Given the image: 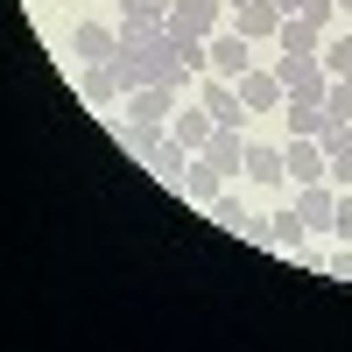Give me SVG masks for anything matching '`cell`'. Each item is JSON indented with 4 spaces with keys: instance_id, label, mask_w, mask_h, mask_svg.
I'll return each instance as SVG.
<instances>
[{
    "instance_id": "cell-9",
    "label": "cell",
    "mask_w": 352,
    "mask_h": 352,
    "mask_svg": "<svg viewBox=\"0 0 352 352\" xmlns=\"http://www.w3.org/2000/svg\"><path fill=\"white\" fill-rule=\"evenodd\" d=\"M169 113H176V85H134V92H127V120L169 127Z\"/></svg>"
},
{
    "instance_id": "cell-7",
    "label": "cell",
    "mask_w": 352,
    "mask_h": 352,
    "mask_svg": "<svg viewBox=\"0 0 352 352\" xmlns=\"http://www.w3.org/2000/svg\"><path fill=\"white\" fill-rule=\"evenodd\" d=\"M197 99L212 106V120H219V127H240V120H247V106H240V85H232V78H212V71H204Z\"/></svg>"
},
{
    "instance_id": "cell-21",
    "label": "cell",
    "mask_w": 352,
    "mask_h": 352,
    "mask_svg": "<svg viewBox=\"0 0 352 352\" xmlns=\"http://www.w3.org/2000/svg\"><path fill=\"white\" fill-rule=\"evenodd\" d=\"M324 71L331 78H352V21L338 28V36H324Z\"/></svg>"
},
{
    "instance_id": "cell-16",
    "label": "cell",
    "mask_w": 352,
    "mask_h": 352,
    "mask_svg": "<svg viewBox=\"0 0 352 352\" xmlns=\"http://www.w3.org/2000/svg\"><path fill=\"white\" fill-rule=\"evenodd\" d=\"M282 113H289V134H324V120H331L324 99H303V92H289Z\"/></svg>"
},
{
    "instance_id": "cell-13",
    "label": "cell",
    "mask_w": 352,
    "mask_h": 352,
    "mask_svg": "<svg viewBox=\"0 0 352 352\" xmlns=\"http://www.w3.org/2000/svg\"><path fill=\"white\" fill-rule=\"evenodd\" d=\"M78 99H85V106H113V99H127V92H120V78H113V64H85Z\"/></svg>"
},
{
    "instance_id": "cell-11",
    "label": "cell",
    "mask_w": 352,
    "mask_h": 352,
    "mask_svg": "<svg viewBox=\"0 0 352 352\" xmlns=\"http://www.w3.org/2000/svg\"><path fill=\"white\" fill-rule=\"evenodd\" d=\"M275 50H289V56H324V36L303 21V14H282V28H275Z\"/></svg>"
},
{
    "instance_id": "cell-18",
    "label": "cell",
    "mask_w": 352,
    "mask_h": 352,
    "mask_svg": "<svg viewBox=\"0 0 352 352\" xmlns=\"http://www.w3.org/2000/svg\"><path fill=\"white\" fill-rule=\"evenodd\" d=\"M331 204H338L331 184H303V190H296V219H303V226H331Z\"/></svg>"
},
{
    "instance_id": "cell-20",
    "label": "cell",
    "mask_w": 352,
    "mask_h": 352,
    "mask_svg": "<svg viewBox=\"0 0 352 352\" xmlns=\"http://www.w3.org/2000/svg\"><path fill=\"white\" fill-rule=\"evenodd\" d=\"M113 28H169V0H127V14Z\"/></svg>"
},
{
    "instance_id": "cell-29",
    "label": "cell",
    "mask_w": 352,
    "mask_h": 352,
    "mask_svg": "<svg viewBox=\"0 0 352 352\" xmlns=\"http://www.w3.org/2000/svg\"><path fill=\"white\" fill-rule=\"evenodd\" d=\"M226 8H240V0H226Z\"/></svg>"
},
{
    "instance_id": "cell-27",
    "label": "cell",
    "mask_w": 352,
    "mask_h": 352,
    "mask_svg": "<svg viewBox=\"0 0 352 352\" xmlns=\"http://www.w3.org/2000/svg\"><path fill=\"white\" fill-rule=\"evenodd\" d=\"M324 275H331V282H352V247H345V240H338V254H324Z\"/></svg>"
},
{
    "instance_id": "cell-25",
    "label": "cell",
    "mask_w": 352,
    "mask_h": 352,
    "mask_svg": "<svg viewBox=\"0 0 352 352\" xmlns=\"http://www.w3.org/2000/svg\"><path fill=\"white\" fill-rule=\"evenodd\" d=\"M324 184H331V190H352V148L324 155Z\"/></svg>"
},
{
    "instance_id": "cell-14",
    "label": "cell",
    "mask_w": 352,
    "mask_h": 352,
    "mask_svg": "<svg viewBox=\"0 0 352 352\" xmlns=\"http://www.w3.org/2000/svg\"><path fill=\"white\" fill-rule=\"evenodd\" d=\"M219 190H226V169H219V162H204V155H190V176H184V197H190V204H212Z\"/></svg>"
},
{
    "instance_id": "cell-28",
    "label": "cell",
    "mask_w": 352,
    "mask_h": 352,
    "mask_svg": "<svg viewBox=\"0 0 352 352\" xmlns=\"http://www.w3.org/2000/svg\"><path fill=\"white\" fill-rule=\"evenodd\" d=\"M338 14H345V21H352V0H338Z\"/></svg>"
},
{
    "instance_id": "cell-3",
    "label": "cell",
    "mask_w": 352,
    "mask_h": 352,
    "mask_svg": "<svg viewBox=\"0 0 352 352\" xmlns=\"http://www.w3.org/2000/svg\"><path fill=\"white\" fill-rule=\"evenodd\" d=\"M169 28H184V36H219L226 28V0H169Z\"/></svg>"
},
{
    "instance_id": "cell-4",
    "label": "cell",
    "mask_w": 352,
    "mask_h": 352,
    "mask_svg": "<svg viewBox=\"0 0 352 352\" xmlns=\"http://www.w3.org/2000/svg\"><path fill=\"white\" fill-rule=\"evenodd\" d=\"M113 50H120V28L113 21H78L71 28V56L78 64H113Z\"/></svg>"
},
{
    "instance_id": "cell-15",
    "label": "cell",
    "mask_w": 352,
    "mask_h": 352,
    "mask_svg": "<svg viewBox=\"0 0 352 352\" xmlns=\"http://www.w3.org/2000/svg\"><path fill=\"white\" fill-rule=\"evenodd\" d=\"M240 106H247V113H261V106H282V78H275V64L240 78Z\"/></svg>"
},
{
    "instance_id": "cell-12",
    "label": "cell",
    "mask_w": 352,
    "mask_h": 352,
    "mask_svg": "<svg viewBox=\"0 0 352 352\" xmlns=\"http://www.w3.org/2000/svg\"><path fill=\"white\" fill-rule=\"evenodd\" d=\"M162 141H169V127H155V120H120V148H127V162H148Z\"/></svg>"
},
{
    "instance_id": "cell-6",
    "label": "cell",
    "mask_w": 352,
    "mask_h": 352,
    "mask_svg": "<svg viewBox=\"0 0 352 352\" xmlns=\"http://www.w3.org/2000/svg\"><path fill=\"white\" fill-rule=\"evenodd\" d=\"M282 162H289V176H296V190L303 184H324V141H317V134H289Z\"/></svg>"
},
{
    "instance_id": "cell-22",
    "label": "cell",
    "mask_w": 352,
    "mask_h": 352,
    "mask_svg": "<svg viewBox=\"0 0 352 352\" xmlns=\"http://www.w3.org/2000/svg\"><path fill=\"white\" fill-rule=\"evenodd\" d=\"M303 232H310V226H303L296 212H275V254L296 261V254H303Z\"/></svg>"
},
{
    "instance_id": "cell-10",
    "label": "cell",
    "mask_w": 352,
    "mask_h": 352,
    "mask_svg": "<svg viewBox=\"0 0 352 352\" xmlns=\"http://www.w3.org/2000/svg\"><path fill=\"white\" fill-rule=\"evenodd\" d=\"M197 155H204V162H219L226 176H240V169H247V141H240V127H212V141H204Z\"/></svg>"
},
{
    "instance_id": "cell-5",
    "label": "cell",
    "mask_w": 352,
    "mask_h": 352,
    "mask_svg": "<svg viewBox=\"0 0 352 352\" xmlns=\"http://www.w3.org/2000/svg\"><path fill=\"white\" fill-rule=\"evenodd\" d=\"M212 127H219V120H212V106H204V99L169 113V141H176V148H190V155L204 148V141H212Z\"/></svg>"
},
{
    "instance_id": "cell-17",
    "label": "cell",
    "mask_w": 352,
    "mask_h": 352,
    "mask_svg": "<svg viewBox=\"0 0 352 352\" xmlns=\"http://www.w3.org/2000/svg\"><path fill=\"white\" fill-rule=\"evenodd\" d=\"M247 184H289L282 148H261V141H247Z\"/></svg>"
},
{
    "instance_id": "cell-8",
    "label": "cell",
    "mask_w": 352,
    "mask_h": 352,
    "mask_svg": "<svg viewBox=\"0 0 352 352\" xmlns=\"http://www.w3.org/2000/svg\"><path fill=\"white\" fill-rule=\"evenodd\" d=\"M232 28H240L247 43H275L282 8H275V0H240V8H232Z\"/></svg>"
},
{
    "instance_id": "cell-26",
    "label": "cell",
    "mask_w": 352,
    "mask_h": 352,
    "mask_svg": "<svg viewBox=\"0 0 352 352\" xmlns=\"http://www.w3.org/2000/svg\"><path fill=\"white\" fill-rule=\"evenodd\" d=\"M331 232L352 247V190H338V204H331Z\"/></svg>"
},
{
    "instance_id": "cell-2",
    "label": "cell",
    "mask_w": 352,
    "mask_h": 352,
    "mask_svg": "<svg viewBox=\"0 0 352 352\" xmlns=\"http://www.w3.org/2000/svg\"><path fill=\"white\" fill-rule=\"evenodd\" d=\"M275 78H282V99L289 92H303V99H324V85H331V71H324V56H275Z\"/></svg>"
},
{
    "instance_id": "cell-19",
    "label": "cell",
    "mask_w": 352,
    "mask_h": 352,
    "mask_svg": "<svg viewBox=\"0 0 352 352\" xmlns=\"http://www.w3.org/2000/svg\"><path fill=\"white\" fill-rule=\"evenodd\" d=\"M148 169L162 176V184H169V190H184V176H190V148H176V141H162V148L148 155Z\"/></svg>"
},
{
    "instance_id": "cell-23",
    "label": "cell",
    "mask_w": 352,
    "mask_h": 352,
    "mask_svg": "<svg viewBox=\"0 0 352 352\" xmlns=\"http://www.w3.org/2000/svg\"><path fill=\"white\" fill-rule=\"evenodd\" d=\"M204 212H212V219H219L226 232H247V219H254V212H240V197H226V190H219L212 204H204Z\"/></svg>"
},
{
    "instance_id": "cell-24",
    "label": "cell",
    "mask_w": 352,
    "mask_h": 352,
    "mask_svg": "<svg viewBox=\"0 0 352 352\" xmlns=\"http://www.w3.org/2000/svg\"><path fill=\"white\" fill-rule=\"evenodd\" d=\"M324 113L352 127V78H331V85H324Z\"/></svg>"
},
{
    "instance_id": "cell-1",
    "label": "cell",
    "mask_w": 352,
    "mask_h": 352,
    "mask_svg": "<svg viewBox=\"0 0 352 352\" xmlns=\"http://www.w3.org/2000/svg\"><path fill=\"white\" fill-rule=\"evenodd\" d=\"M204 50H212V56H204V71H212V78H232V85H240V78L254 71V43L240 36V28H219Z\"/></svg>"
}]
</instances>
